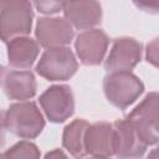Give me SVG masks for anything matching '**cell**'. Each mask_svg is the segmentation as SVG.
Instances as JSON below:
<instances>
[{
	"instance_id": "obj_1",
	"label": "cell",
	"mask_w": 159,
	"mask_h": 159,
	"mask_svg": "<svg viewBox=\"0 0 159 159\" xmlns=\"http://www.w3.org/2000/svg\"><path fill=\"white\" fill-rule=\"evenodd\" d=\"M5 128L19 138L34 139L45 128V119L36 103L20 101L9 106L4 113Z\"/></svg>"
},
{
	"instance_id": "obj_2",
	"label": "cell",
	"mask_w": 159,
	"mask_h": 159,
	"mask_svg": "<svg viewBox=\"0 0 159 159\" xmlns=\"http://www.w3.org/2000/svg\"><path fill=\"white\" fill-rule=\"evenodd\" d=\"M32 20L34 11L30 0H0V40L4 42L27 36Z\"/></svg>"
},
{
	"instance_id": "obj_3",
	"label": "cell",
	"mask_w": 159,
	"mask_h": 159,
	"mask_svg": "<svg viewBox=\"0 0 159 159\" xmlns=\"http://www.w3.org/2000/svg\"><path fill=\"white\" fill-rule=\"evenodd\" d=\"M103 91L112 106L125 109L139 98L144 84L130 71L109 72L103 80Z\"/></svg>"
},
{
	"instance_id": "obj_4",
	"label": "cell",
	"mask_w": 159,
	"mask_h": 159,
	"mask_svg": "<svg viewBox=\"0 0 159 159\" xmlns=\"http://www.w3.org/2000/svg\"><path fill=\"white\" fill-rule=\"evenodd\" d=\"M158 109L159 97L157 92H150L145 98L125 117L137 132L138 137L149 147L155 145L159 140L158 135Z\"/></svg>"
},
{
	"instance_id": "obj_5",
	"label": "cell",
	"mask_w": 159,
	"mask_h": 159,
	"mask_svg": "<svg viewBox=\"0 0 159 159\" xmlns=\"http://www.w3.org/2000/svg\"><path fill=\"white\" fill-rule=\"evenodd\" d=\"M78 63L66 46L47 48L36 65V72L47 81H67L77 71Z\"/></svg>"
},
{
	"instance_id": "obj_6",
	"label": "cell",
	"mask_w": 159,
	"mask_h": 159,
	"mask_svg": "<svg viewBox=\"0 0 159 159\" xmlns=\"http://www.w3.org/2000/svg\"><path fill=\"white\" fill-rule=\"evenodd\" d=\"M39 102L46 117L53 123L65 122L75 112L73 93L67 84H55L48 87L40 96Z\"/></svg>"
},
{
	"instance_id": "obj_7",
	"label": "cell",
	"mask_w": 159,
	"mask_h": 159,
	"mask_svg": "<svg viewBox=\"0 0 159 159\" xmlns=\"http://www.w3.org/2000/svg\"><path fill=\"white\" fill-rule=\"evenodd\" d=\"M143 46L132 37H119L113 41L104 68L109 72H122L133 70L140 61Z\"/></svg>"
},
{
	"instance_id": "obj_8",
	"label": "cell",
	"mask_w": 159,
	"mask_h": 159,
	"mask_svg": "<svg viewBox=\"0 0 159 159\" xmlns=\"http://www.w3.org/2000/svg\"><path fill=\"white\" fill-rule=\"evenodd\" d=\"M35 35L40 46L45 48L67 46L73 40L72 25L63 17H40Z\"/></svg>"
},
{
	"instance_id": "obj_9",
	"label": "cell",
	"mask_w": 159,
	"mask_h": 159,
	"mask_svg": "<svg viewBox=\"0 0 159 159\" xmlns=\"http://www.w3.org/2000/svg\"><path fill=\"white\" fill-rule=\"evenodd\" d=\"M109 39L99 29H89L81 32L75 41L76 53L80 61L86 66L99 65L107 52Z\"/></svg>"
},
{
	"instance_id": "obj_10",
	"label": "cell",
	"mask_w": 159,
	"mask_h": 159,
	"mask_svg": "<svg viewBox=\"0 0 159 159\" xmlns=\"http://www.w3.org/2000/svg\"><path fill=\"white\" fill-rule=\"evenodd\" d=\"M114 142L113 123L97 122L89 124L84 134L86 154L93 158H109L114 155Z\"/></svg>"
},
{
	"instance_id": "obj_11",
	"label": "cell",
	"mask_w": 159,
	"mask_h": 159,
	"mask_svg": "<svg viewBox=\"0 0 159 159\" xmlns=\"http://www.w3.org/2000/svg\"><path fill=\"white\" fill-rule=\"evenodd\" d=\"M66 20L78 30H89L102 21V6L98 0H67L63 6Z\"/></svg>"
},
{
	"instance_id": "obj_12",
	"label": "cell",
	"mask_w": 159,
	"mask_h": 159,
	"mask_svg": "<svg viewBox=\"0 0 159 159\" xmlns=\"http://www.w3.org/2000/svg\"><path fill=\"white\" fill-rule=\"evenodd\" d=\"M116 142L114 155L119 158H140L144 155L148 145L138 137L134 128L124 118L113 123Z\"/></svg>"
},
{
	"instance_id": "obj_13",
	"label": "cell",
	"mask_w": 159,
	"mask_h": 159,
	"mask_svg": "<svg viewBox=\"0 0 159 159\" xmlns=\"http://www.w3.org/2000/svg\"><path fill=\"white\" fill-rule=\"evenodd\" d=\"M4 92L9 99L27 101L36 94L37 83L31 71H10L5 73Z\"/></svg>"
},
{
	"instance_id": "obj_14",
	"label": "cell",
	"mask_w": 159,
	"mask_h": 159,
	"mask_svg": "<svg viewBox=\"0 0 159 159\" xmlns=\"http://www.w3.org/2000/svg\"><path fill=\"white\" fill-rule=\"evenodd\" d=\"M7 43V61L15 68H30L40 52L39 42L27 36L10 40Z\"/></svg>"
},
{
	"instance_id": "obj_15",
	"label": "cell",
	"mask_w": 159,
	"mask_h": 159,
	"mask_svg": "<svg viewBox=\"0 0 159 159\" xmlns=\"http://www.w3.org/2000/svg\"><path fill=\"white\" fill-rule=\"evenodd\" d=\"M89 123L84 119H75L67 124L62 134V145L75 158L86 157L84 150V134Z\"/></svg>"
},
{
	"instance_id": "obj_16",
	"label": "cell",
	"mask_w": 159,
	"mask_h": 159,
	"mask_svg": "<svg viewBox=\"0 0 159 159\" xmlns=\"http://www.w3.org/2000/svg\"><path fill=\"white\" fill-rule=\"evenodd\" d=\"M2 158H40V150L36 144L29 140H21L0 154Z\"/></svg>"
},
{
	"instance_id": "obj_17",
	"label": "cell",
	"mask_w": 159,
	"mask_h": 159,
	"mask_svg": "<svg viewBox=\"0 0 159 159\" xmlns=\"http://www.w3.org/2000/svg\"><path fill=\"white\" fill-rule=\"evenodd\" d=\"M39 12L45 15H52L60 12L67 0H32Z\"/></svg>"
},
{
	"instance_id": "obj_18",
	"label": "cell",
	"mask_w": 159,
	"mask_h": 159,
	"mask_svg": "<svg viewBox=\"0 0 159 159\" xmlns=\"http://www.w3.org/2000/svg\"><path fill=\"white\" fill-rule=\"evenodd\" d=\"M137 7L145 12L157 14L159 9V0H133Z\"/></svg>"
},
{
	"instance_id": "obj_19",
	"label": "cell",
	"mask_w": 159,
	"mask_h": 159,
	"mask_svg": "<svg viewBox=\"0 0 159 159\" xmlns=\"http://www.w3.org/2000/svg\"><path fill=\"white\" fill-rule=\"evenodd\" d=\"M147 61L152 65H158V40H153L147 48Z\"/></svg>"
},
{
	"instance_id": "obj_20",
	"label": "cell",
	"mask_w": 159,
	"mask_h": 159,
	"mask_svg": "<svg viewBox=\"0 0 159 159\" xmlns=\"http://www.w3.org/2000/svg\"><path fill=\"white\" fill-rule=\"evenodd\" d=\"M5 119H4V112L0 111V147L4 144L5 139Z\"/></svg>"
},
{
	"instance_id": "obj_21",
	"label": "cell",
	"mask_w": 159,
	"mask_h": 159,
	"mask_svg": "<svg viewBox=\"0 0 159 159\" xmlns=\"http://www.w3.org/2000/svg\"><path fill=\"white\" fill-rule=\"evenodd\" d=\"M58 157H66V154L62 153L60 149H55L53 152H50L46 154V158H58Z\"/></svg>"
},
{
	"instance_id": "obj_22",
	"label": "cell",
	"mask_w": 159,
	"mask_h": 159,
	"mask_svg": "<svg viewBox=\"0 0 159 159\" xmlns=\"http://www.w3.org/2000/svg\"><path fill=\"white\" fill-rule=\"evenodd\" d=\"M5 73H6V68H5L2 65H0V84H1V83H2V81H4Z\"/></svg>"
}]
</instances>
